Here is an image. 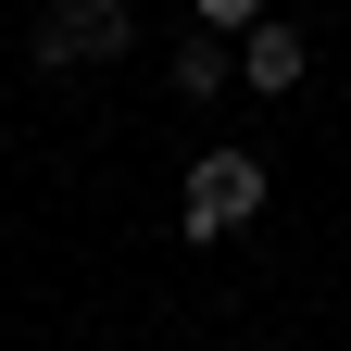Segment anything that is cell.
<instances>
[{"instance_id":"obj_1","label":"cell","mask_w":351,"mask_h":351,"mask_svg":"<svg viewBox=\"0 0 351 351\" xmlns=\"http://www.w3.org/2000/svg\"><path fill=\"white\" fill-rule=\"evenodd\" d=\"M251 213H263V163H251V151H201V163H189V201H176V226H189V239H239Z\"/></svg>"},{"instance_id":"obj_3","label":"cell","mask_w":351,"mask_h":351,"mask_svg":"<svg viewBox=\"0 0 351 351\" xmlns=\"http://www.w3.org/2000/svg\"><path fill=\"white\" fill-rule=\"evenodd\" d=\"M251 88H263V101H276V88H301V63H314V51H301V25H251Z\"/></svg>"},{"instance_id":"obj_2","label":"cell","mask_w":351,"mask_h":351,"mask_svg":"<svg viewBox=\"0 0 351 351\" xmlns=\"http://www.w3.org/2000/svg\"><path fill=\"white\" fill-rule=\"evenodd\" d=\"M125 38H138V13H125V0H51V13H38V38H25V51L51 63V75H75V63H113Z\"/></svg>"},{"instance_id":"obj_4","label":"cell","mask_w":351,"mask_h":351,"mask_svg":"<svg viewBox=\"0 0 351 351\" xmlns=\"http://www.w3.org/2000/svg\"><path fill=\"white\" fill-rule=\"evenodd\" d=\"M176 88H189V101H213V88H226V51H213V38H189V51H176Z\"/></svg>"},{"instance_id":"obj_5","label":"cell","mask_w":351,"mask_h":351,"mask_svg":"<svg viewBox=\"0 0 351 351\" xmlns=\"http://www.w3.org/2000/svg\"><path fill=\"white\" fill-rule=\"evenodd\" d=\"M201 13H213V25H251V13H263V0H201Z\"/></svg>"}]
</instances>
